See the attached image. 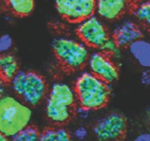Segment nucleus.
<instances>
[{
	"label": "nucleus",
	"mask_w": 150,
	"mask_h": 141,
	"mask_svg": "<svg viewBox=\"0 0 150 141\" xmlns=\"http://www.w3.org/2000/svg\"><path fill=\"white\" fill-rule=\"evenodd\" d=\"M128 51L140 67L150 69V41L144 37L133 41L127 46Z\"/></svg>",
	"instance_id": "obj_13"
},
{
	"label": "nucleus",
	"mask_w": 150,
	"mask_h": 141,
	"mask_svg": "<svg viewBox=\"0 0 150 141\" xmlns=\"http://www.w3.org/2000/svg\"><path fill=\"white\" fill-rule=\"evenodd\" d=\"M13 46V39L10 35L4 33L0 35V54L10 52Z\"/></svg>",
	"instance_id": "obj_20"
},
{
	"label": "nucleus",
	"mask_w": 150,
	"mask_h": 141,
	"mask_svg": "<svg viewBox=\"0 0 150 141\" xmlns=\"http://www.w3.org/2000/svg\"><path fill=\"white\" fill-rule=\"evenodd\" d=\"M145 120H146V123L150 128V107H148L147 110H146L145 113Z\"/></svg>",
	"instance_id": "obj_26"
},
{
	"label": "nucleus",
	"mask_w": 150,
	"mask_h": 141,
	"mask_svg": "<svg viewBox=\"0 0 150 141\" xmlns=\"http://www.w3.org/2000/svg\"><path fill=\"white\" fill-rule=\"evenodd\" d=\"M89 136V130L84 126H79L75 128L71 133V137L77 140H83Z\"/></svg>",
	"instance_id": "obj_22"
},
{
	"label": "nucleus",
	"mask_w": 150,
	"mask_h": 141,
	"mask_svg": "<svg viewBox=\"0 0 150 141\" xmlns=\"http://www.w3.org/2000/svg\"><path fill=\"white\" fill-rule=\"evenodd\" d=\"M73 88L77 104L92 111L104 108L111 98V85L103 81L89 70L79 73Z\"/></svg>",
	"instance_id": "obj_1"
},
{
	"label": "nucleus",
	"mask_w": 150,
	"mask_h": 141,
	"mask_svg": "<svg viewBox=\"0 0 150 141\" xmlns=\"http://www.w3.org/2000/svg\"><path fill=\"white\" fill-rule=\"evenodd\" d=\"M86 66L91 73L111 85L120 78V69L115 60L100 49L90 52Z\"/></svg>",
	"instance_id": "obj_7"
},
{
	"label": "nucleus",
	"mask_w": 150,
	"mask_h": 141,
	"mask_svg": "<svg viewBox=\"0 0 150 141\" xmlns=\"http://www.w3.org/2000/svg\"><path fill=\"white\" fill-rule=\"evenodd\" d=\"M7 140V138L5 136H4V135H3L1 132H0V141L1 140Z\"/></svg>",
	"instance_id": "obj_27"
},
{
	"label": "nucleus",
	"mask_w": 150,
	"mask_h": 141,
	"mask_svg": "<svg viewBox=\"0 0 150 141\" xmlns=\"http://www.w3.org/2000/svg\"><path fill=\"white\" fill-rule=\"evenodd\" d=\"M71 133L62 126L55 125L41 131L39 140H58L66 141L71 140Z\"/></svg>",
	"instance_id": "obj_16"
},
{
	"label": "nucleus",
	"mask_w": 150,
	"mask_h": 141,
	"mask_svg": "<svg viewBox=\"0 0 150 141\" xmlns=\"http://www.w3.org/2000/svg\"><path fill=\"white\" fill-rule=\"evenodd\" d=\"M54 4L58 14L71 23L95 14V0H55Z\"/></svg>",
	"instance_id": "obj_8"
},
{
	"label": "nucleus",
	"mask_w": 150,
	"mask_h": 141,
	"mask_svg": "<svg viewBox=\"0 0 150 141\" xmlns=\"http://www.w3.org/2000/svg\"><path fill=\"white\" fill-rule=\"evenodd\" d=\"M78 38L89 48L99 49L111 37V32L99 16L94 14L76 24Z\"/></svg>",
	"instance_id": "obj_6"
},
{
	"label": "nucleus",
	"mask_w": 150,
	"mask_h": 141,
	"mask_svg": "<svg viewBox=\"0 0 150 141\" xmlns=\"http://www.w3.org/2000/svg\"><path fill=\"white\" fill-rule=\"evenodd\" d=\"M10 11L19 17L32 14L35 7V0H4Z\"/></svg>",
	"instance_id": "obj_15"
},
{
	"label": "nucleus",
	"mask_w": 150,
	"mask_h": 141,
	"mask_svg": "<svg viewBox=\"0 0 150 141\" xmlns=\"http://www.w3.org/2000/svg\"><path fill=\"white\" fill-rule=\"evenodd\" d=\"M73 112L75 113V115L78 117V118L81 120H87L90 118L92 115V113L93 111L83 106L80 105V104H76L73 109Z\"/></svg>",
	"instance_id": "obj_21"
},
{
	"label": "nucleus",
	"mask_w": 150,
	"mask_h": 141,
	"mask_svg": "<svg viewBox=\"0 0 150 141\" xmlns=\"http://www.w3.org/2000/svg\"><path fill=\"white\" fill-rule=\"evenodd\" d=\"M137 141H150V131H146L139 133L134 138Z\"/></svg>",
	"instance_id": "obj_24"
},
{
	"label": "nucleus",
	"mask_w": 150,
	"mask_h": 141,
	"mask_svg": "<svg viewBox=\"0 0 150 141\" xmlns=\"http://www.w3.org/2000/svg\"><path fill=\"white\" fill-rule=\"evenodd\" d=\"M45 98L71 108H74L77 104L74 88L64 82H54L48 87V93Z\"/></svg>",
	"instance_id": "obj_11"
},
{
	"label": "nucleus",
	"mask_w": 150,
	"mask_h": 141,
	"mask_svg": "<svg viewBox=\"0 0 150 141\" xmlns=\"http://www.w3.org/2000/svg\"><path fill=\"white\" fill-rule=\"evenodd\" d=\"M9 83L16 96L31 107L38 106L47 96L46 80L35 70H19Z\"/></svg>",
	"instance_id": "obj_3"
},
{
	"label": "nucleus",
	"mask_w": 150,
	"mask_h": 141,
	"mask_svg": "<svg viewBox=\"0 0 150 141\" xmlns=\"http://www.w3.org/2000/svg\"><path fill=\"white\" fill-rule=\"evenodd\" d=\"M51 49L60 64L70 70L82 69L87 63L89 48L80 39L60 35L52 40Z\"/></svg>",
	"instance_id": "obj_4"
},
{
	"label": "nucleus",
	"mask_w": 150,
	"mask_h": 141,
	"mask_svg": "<svg viewBox=\"0 0 150 141\" xmlns=\"http://www.w3.org/2000/svg\"><path fill=\"white\" fill-rule=\"evenodd\" d=\"M40 131L34 125H27L19 131L10 140L15 141H34L39 140Z\"/></svg>",
	"instance_id": "obj_18"
},
{
	"label": "nucleus",
	"mask_w": 150,
	"mask_h": 141,
	"mask_svg": "<svg viewBox=\"0 0 150 141\" xmlns=\"http://www.w3.org/2000/svg\"><path fill=\"white\" fill-rule=\"evenodd\" d=\"M73 109L45 98V113L50 122L57 126H63L71 118Z\"/></svg>",
	"instance_id": "obj_12"
},
{
	"label": "nucleus",
	"mask_w": 150,
	"mask_h": 141,
	"mask_svg": "<svg viewBox=\"0 0 150 141\" xmlns=\"http://www.w3.org/2000/svg\"><path fill=\"white\" fill-rule=\"evenodd\" d=\"M111 37L121 48L127 47L133 41L144 37L143 27L135 19H122L114 26Z\"/></svg>",
	"instance_id": "obj_9"
},
{
	"label": "nucleus",
	"mask_w": 150,
	"mask_h": 141,
	"mask_svg": "<svg viewBox=\"0 0 150 141\" xmlns=\"http://www.w3.org/2000/svg\"><path fill=\"white\" fill-rule=\"evenodd\" d=\"M140 82L144 86H150V69H144L140 74Z\"/></svg>",
	"instance_id": "obj_23"
},
{
	"label": "nucleus",
	"mask_w": 150,
	"mask_h": 141,
	"mask_svg": "<svg viewBox=\"0 0 150 141\" xmlns=\"http://www.w3.org/2000/svg\"><path fill=\"white\" fill-rule=\"evenodd\" d=\"M134 19L142 26L150 31V0L139 1L133 7Z\"/></svg>",
	"instance_id": "obj_17"
},
{
	"label": "nucleus",
	"mask_w": 150,
	"mask_h": 141,
	"mask_svg": "<svg viewBox=\"0 0 150 141\" xmlns=\"http://www.w3.org/2000/svg\"><path fill=\"white\" fill-rule=\"evenodd\" d=\"M6 82L0 79V99L6 95Z\"/></svg>",
	"instance_id": "obj_25"
},
{
	"label": "nucleus",
	"mask_w": 150,
	"mask_h": 141,
	"mask_svg": "<svg viewBox=\"0 0 150 141\" xmlns=\"http://www.w3.org/2000/svg\"><path fill=\"white\" fill-rule=\"evenodd\" d=\"M99 49L115 60L120 59L122 56V48L111 37H109L105 41Z\"/></svg>",
	"instance_id": "obj_19"
},
{
	"label": "nucleus",
	"mask_w": 150,
	"mask_h": 141,
	"mask_svg": "<svg viewBox=\"0 0 150 141\" xmlns=\"http://www.w3.org/2000/svg\"><path fill=\"white\" fill-rule=\"evenodd\" d=\"M129 0H95V13L108 21L118 20L126 13Z\"/></svg>",
	"instance_id": "obj_10"
},
{
	"label": "nucleus",
	"mask_w": 150,
	"mask_h": 141,
	"mask_svg": "<svg viewBox=\"0 0 150 141\" xmlns=\"http://www.w3.org/2000/svg\"><path fill=\"white\" fill-rule=\"evenodd\" d=\"M127 129L126 118L122 113L111 111L94 123L92 131L99 140H120L125 137Z\"/></svg>",
	"instance_id": "obj_5"
},
{
	"label": "nucleus",
	"mask_w": 150,
	"mask_h": 141,
	"mask_svg": "<svg viewBox=\"0 0 150 141\" xmlns=\"http://www.w3.org/2000/svg\"><path fill=\"white\" fill-rule=\"evenodd\" d=\"M19 69V63L14 54L10 52L0 54V79L9 83Z\"/></svg>",
	"instance_id": "obj_14"
},
{
	"label": "nucleus",
	"mask_w": 150,
	"mask_h": 141,
	"mask_svg": "<svg viewBox=\"0 0 150 141\" xmlns=\"http://www.w3.org/2000/svg\"><path fill=\"white\" fill-rule=\"evenodd\" d=\"M32 119L31 107L17 96L6 94L0 99V132L7 140L30 124Z\"/></svg>",
	"instance_id": "obj_2"
}]
</instances>
